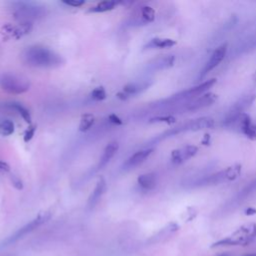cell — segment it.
I'll list each match as a JSON object with an SVG mask.
<instances>
[{
  "instance_id": "obj_19",
  "label": "cell",
  "mask_w": 256,
  "mask_h": 256,
  "mask_svg": "<svg viewBox=\"0 0 256 256\" xmlns=\"http://www.w3.org/2000/svg\"><path fill=\"white\" fill-rule=\"evenodd\" d=\"M137 183L144 190H153L157 185V177L154 172L144 173L138 176Z\"/></svg>"
},
{
  "instance_id": "obj_27",
  "label": "cell",
  "mask_w": 256,
  "mask_h": 256,
  "mask_svg": "<svg viewBox=\"0 0 256 256\" xmlns=\"http://www.w3.org/2000/svg\"><path fill=\"white\" fill-rule=\"evenodd\" d=\"M176 118L173 117L172 115H158V116H154L152 118L149 119L150 123H156V122H164L167 124H172L175 123Z\"/></svg>"
},
{
  "instance_id": "obj_17",
  "label": "cell",
  "mask_w": 256,
  "mask_h": 256,
  "mask_svg": "<svg viewBox=\"0 0 256 256\" xmlns=\"http://www.w3.org/2000/svg\"><path fill=\"white\" fill-rule=\"evenodd\" d=\"M118 149H119V144H118V142H116V141H111V142H109V143L106 145V147L104 148V150H103V153H102V155H101V158H100V160H99V163H98L97 168H98V169L104 168V167L110 162V160L115 156V154L117 153Z\"/></svg>"
},
{
  "instance_id": "obj_8",
  "label": "cell",
  "mask_w": 256,
  "mask_h": 256,
  "mask_svg": "<svg viewBox=\"0 0 256 256\" xmlns=\"http://www.w3.org/2000/svg\"><path fill=\"white\" fill-rule=\"evenodd\" d=\"M228 53V45L227 43H223L219 45L210 55L208 61L205 63L201 73H200V78L205 77L209 72H211L213 69H215L225 58V56Z\"/></svg>"
},
{
  "instance_id": "obj_9",
  "label": "cell",
  "mask_w": 256,
  "mask_h": 256,
  "mask_svg": "<svg viewBox=\"0 0 256 256\" xmlns=\"http://www.w3.org/2000/svg\"><path fill=\"white\" fill-rule=\"evenodd\" d=\"M217 98H218L217 94H215L213 92H207V93L189 101L187 103V105L185 106V110L195 112V111L207 108V107L213 105L215 103V101L217 100Z\"/></svg>"
},
{
  "instance_id": "obj_14",
  "label": "cell",
  "mask_w": 256,
  "mask_h": 256,
  "mask_svg": "<svg viewBox=\"0 0 256 256\" xmlns=\"http://www.w3.org/2000/svg\"><path fill=\"white\" fill-rule=\"evenodd\" d=\"M152 85V82L150 80H139V81H133V82H129L127 83L124 87H123V93L129 98L131 96H135L138 95L140 93H142L143 91L147 90L150 86Z\"/></svg>"
},
{
  "instance_id": "obj_33",
  "label": "cell",
  "mask_w": 256,
  "mask_h": 256,
  "mask_svg": "<svg viewBox=\"0 0 256 256\" xmlns=\"http://www.w3.org/2000/svg\"><path fill=\"white\" fill-rule=\"evenodd\" d=\"M10 171V166L7 162L0 160V172L1 173H7Z\"/></svg>"
},
{
  "instance_id": "obj_3",
  "label": "cell",
  "mask_w": 256,
  "mask_h": 256,
  "mask_svg": "<svg viewBox=\"0 0 256 256\" xmlns=\"http://www.w3.org/2000/svg\"><path fill=\"white\" fill-rule=\"evenodd\" d=\"M241 170H242V166L240 164H233L223 170L204 176L201 180L196 182V186L219 185L225 182L233 181L240 175Z\"/></svg>"
},
{
  "instance_id": "obj_29",
  "label": "cell",
  "mask_w": 256,
  "mask_h": 256,
  "mask_svg": "<svg viewBox=\"0 0 256 256\" xmlns=\"http://www.w3.org/2000/svg\"><path fill=\"white\" fill-rule=\"evenodd\" d=\"M36 128L37 126L36 125H30L24 132V135H23V140L25 143H28L33 137H34V134H35V131H36Z\"/></svg>"
},
{
  "instance_id": "obj_7",
  "label": "cell",
  "mask_w": 256,
  "mask_h": 256,
  "mask_svg": "<svg viewBox=\"0 0 256 256\" xmlns=\"http://www.w3.org/2000/svg\"><path fill=\"white\" fill-rule=\"evenodd\" d=\"M255 99H256V94L254 93H248V94L242 95L233 103V105L227 111L224 120H229L242 113H245V111L253 104Z\"/></svg>"
},
{
  "instance_id": "obj_18",
  "label": "cell",
  "mask_w": 256,
  "mask_h": 256,
  "mask_svg": "<svg viewBox=\"0 0 256 256\" xmlns=\"http://www.w3.org/2000/svg\"><path fill=\"white\" fill-rule=\"evenodd\" d=\"M176 45V41L171 39V38H160V37H155L152 38L149 42H147L143 49L148 50V49H164V48H170Z\"/></svg>"
},
{
  "instance_id": "obj_31",
  "label": "cell",
  "mask_w": 256,
  "mask_h": 256,
  "mask_svg": "<svg viewBox=\"0 0 256 256\" xmlns=\"http://www.w3.org/2000/svg\"><path fill=\"white\" fill-rule=\"evenodd\" d=\"M61 3L66 6L78 8V7H81L82 5H84L85 1L84 0H63Z\"/></svg>"
},
{
  "instance_id": "obj_6",
  "label": "cell",
  "mask_w": 256,
  "mask_h": 256,
  "mask_svg": "<svg viewBox=\"0 0 256 256\" xmlns=\"http://www.w3.org/2000/svg\"><path fill=\"white\" fill-rule=\"evenodd\" d=\"M33 29L31 22H19L17 25L7 23L2 26V35L5 39H21L28 35Z\"/></svg>"
},
{
  "instance_id": "obj_30",
  "label": "cell",
  "mask_w": 256,
  "mask_h": 256,
  "mask_svg": "<svg viewBox=\"0 0 256 256\" xmlns=\"http://www.w3.org/2000/svg\"><path fill=\"white\" fill-rule=\"evenodd\" d=\"M10 181H11V184L13 185V187H15L17 190H22L23 189V181L17 175L11 174L10 175Z\"/></svg>"
},
{
  "instance_id": "obj_13",
  "label": "cell",
  "mask_w": 256,
  "mask_h": 256,
  "mask_svg": "<svg viewBox=\"0 0 256 256\" xmlns=\"http://www.w3.org/2000/svg\"><path fill=\"white\" fill-rule=\"evenodd\" d=\"M175 62V56L172 54H166V55H160L152 60H150L147 65L146 69L148 71H161L168 69L174 65Z\"/></svg>"
},
{
  "instance_id": "obj_23",
  "label": "cell",
  "mask_w": 256,
  "mask_h": 256,
  "mask_svg": "<svg viewBox=\"0 0 256 256\" xmlns=\"http://www.w3.org/2000/svg\"><path fill=\"white\" fill-rule=\"evenodd\" d=\"M95 122V117L94 115L92 114H89V113H86V114H83L81 116V119H80V123H79V131L80 132H86L88 131L92 125L94 124Z\"/></svg>"
},
{
  "instance_id": "obj_16",
  "label": "cell",
  "mask_w": 256,
  "mask_h": 256,
  "mask_svg": "<svg viewBox=\"0 0 256 256\" xmlns=\"http://www.w3.org/2000/svg\"><path fill=\"white\" fill-rule=\"evenodd\" d=\"M255 47H256V33L249 34L244 39L239 40V42L235 44V47L233 48V54L238 56L240 54L249 52Z\"/></svg>"
},
{
  "instance_id": "obj_24",
  "label": "cell",
  "mask_w": 256,
  "mask_h": 256,
  "mask_svg": "<svg viewBox=\"0 0 256 256\" xmlns=\"http://www.w3.org/2000/svg\"><path fill=\"white\" fill-rule=\"evenodd\" d=\"M15 126L12 120L3 119L0 121V135L2 136H10L14 133Z\"/></svg>"
},
{
  "instance_id": "obj_37",
  "label": "cell",
  "mask_w": 256,
  "mask_h": 256,
  "mask_svg": "<svg viewBox=\"0 0 256 256\" xmlns=\"http://www.w3.org/2000/svg\"><path fill=\"white\" fill-rule=\"evenodd\" d=\"M255 28H256V22H255Z\"/></svg>"
},
{
  "instance_id": "obj_20",
  "label": "cell",
  "mask_w": 256,
  "mask_h": 256,
  "mask_svg": "<svg viewBox=\"0 0 256 256\" xmlns=\"http://www.w3.org/2000/svg\"><path fill=\"white\" fill-rule=\"evenodd\" d=\"M4 106L7 107L8 109H11V110L16 111V112L24 119L25 122L31 124V122H32L31 114H30L29 110H28L24 105H22L21 103L16 102V101H9V102L5 103Z\"/></svg>"
},
{
  "instance_id": "obj_21",
  "label": "cell",
  "mask_w": 256,
  "mask_h": 256,
  "mask_svg": "<svg viewBox=\"0 0 256 256\" xmlns=\"http://www.w3.org/2000/svg\"><path fill=\"white\" fill-rule=\"evenodd\" d=\"M118 2L113 1V0H106V1H102L99 2L97 5L91 7L89 9L90 13H103V12H107L110 10H113L116 6H117Z\"/></svg>"
},
{
  "instance_id": "obj_4",
  "label": "cell",
  "mask_w": 256,
  "mask_h": 256,
  "mask_svg": "<svg viewBox=\"0 0 256 256\" xmlns=\"http://www.w3.org/2000/svg\"><path fill=\"white\" fill-rule=\"evenodd\" d=\"M30 81L23 75L3 73L0 75V88L10 94H22L30 89Z\"/></svg>"
},
{
  "instance_id": "obj_28",
  "label": "cell",
  "mask_w": 256,
  "mask_h": 256,
  "mask_svg": "<svg viewBox=\"0 0 256 256\" xmlns=\"http://www.w3.org/2000/svg\"><path fill=\"white\" fill-rule=\"evenodd\" d=\"M242 134H244L247 138L251 140H256V124H253L251 122L245 127V129L242 131Z\"/></svg>"
},
{
  "instance_id": "obj_38",
  "label": "cell",
  "mask_w": 256,
  "mask_h": 256,
  "mask_svg": "<svg viewBox=\"0 0 256 256\" xmlns=\"http://www.w3.org/2000/svg\"><path fill=\"white\" fill-rule=\"evenodd\" d=\"M255 76H256V73H255Z\"/></svg>"
},
{
  "instance_id": "obj_32",
  "label": "cell",
  "mask_w": 256,
  "mask_h": 256,
  "mask_svg": "<svg viewBox=\"0 0 256 256\" xmlns=\"http://www.w3.org/2000/svg\"><path fill=\"white\" fill-rule=\"evenodd\" d=\"M108 120H109L111 123L115 124V125H122V124H123L122 119H121L120 117H118L116 114H110V115L108 116Z\"/></svg>"
},
{
  "instance_id": "obj_22",
  "label": "cell",
  "mask_w": 256,
  "mask_h": 256,
  "mask_svg": "<svg viewBox=\"0 0 256 256\" xmlns=\"http://www.w3.org/2000/svg\"><path fill=\"white\" fill-rule=\"evenodd\" d=\"M256 192V178L253 179L245 188H243L240 193L238 194L236 200L238 202H242L244 201L246 198H248L249 196H251L252 194H254Z\"/></svg>"
},
{
  "instance_id": "obj_25",
  "label": "cell",
  "mask_w": 256,
  "mask_h": 256,
  "mask_svg": "<svg viewBox=\"0 0 256 256\" xmlns=\"http://www.w3.org/2000/svg\"><path fill=\"white\" fill-rule=\"evenodd\" d=\"M155 19V10L150 6H143L141 8V20L146 23H151Z\"/></svg>"
},
{
  "instance_id": "obj_1",
  "label": "cell",
  "mask_w": 256,
  "mask_h": 256,
  "mask_svg": "<svg viewBox=\"0 0 256 256\" xmlns=\"http://www.w3.org/2000/svg\"><path fill=\"white\" fill-rule=\"evenodd\" d=\"M22 60L26 65L37 68H57L65 62L60 54L42 45L27 47L22 53Z\"/></svg>"
},
{
  "instance_id": "obj_26",
  "label": "cell",
  "mask_w": 256,
  "mask_h": 256,
  "mask_svg": "<svg viewBox=\"0 0 256 256\" xmlns=\"http://www.w3.org/2000/svg\"><path fill=\"white\" fill-rule=\"evenodd\" d=\"M90 97L94 100V101H102L104 99H106L107 95H106V91L104 89V87L102 86H98L96 88H94L91 93H90Z\"/></svg>"
},
{
  "instance_id": "obj_11",
  "label": "cell",
  "mask_w": 256,
  "mask_h": 256,
  "mask_svg": "<svg viewBox=\"0 0 256 256\" xmlns=\"http://www.w3.org/2000/svg\"><path fill=\"white\" fill-rule=\"evenodd\" d=\"M215 126V120L212 117L209 116H203L199 118H195L193 120H190L183 125H181L182 132L186 131H200V130H205V129H211Z\"/></svg>"
},
{
  "instance_id": "obj_15",
  "label": "cell",
  "mask_w": 256,
  "mask_h": 256,
  "mask_svg": "<svg viewBox=\"0 0 256 256\" xmlns=\"http://www.w3.org/2000/svg\"><path fill=\"white\" fill-rule=\"evenodd\" d=\"M105 190H106V181L103 177H99L96 182L94 190L92 191V193L88 198L87 206L89 209H93L98 204L101 197L105 193Z\"/></svg>"
},
{
  "instance_id": "obj_35",
  "label": "cell",
  "mask_w": 256,
  "mask_h": 256,
  "mask_svg": "<svg viewBox=\"0 0 256 256\" xmlns=\"http://www.w3.org/2000/svg\"><path fill=\"white\" fill-rule=\"evenodd\" d=\"M242 256H256V252L255 253H247V254H244Z\"/></svg>"
},
{
  "instance_id": "obj_2",
  "label": "cell",
  "mask_w": 256,
  "mask_h": 256,
  "mask_svg": "<svg viewBox=\"0 0 256 256\" xmlns=\"http://www.w3.org/2000/svg\"><path fill=\"white\" fill-rule=\"evenodd\" d=\"M11 12L19 22H31L45 15V7L34 2L18 1L12 3Z\"/></svg>"
},
{
  "instance_id": "obj_34",
  "label": "cell",
  "mask_w": 256,
  "mask_h": 256,
  "mask_svg": "<svg viewBox=\"0 0 256 256\" xmlns=\"http://www.w3.org/2000/svg\"><path fill=\"white\" fill-rule=\"evenodd\" d=\"M245 213H246L247 215L255 214V213H256V209H254V208H248V209L245 211Z\"/></svg>"
},
{
  "instance_id": "obj_5",
  "label": "cell",
  "mask_w": 256,
  "mask_h": 256,
  "mask_svg": "<svg viewBox=\"0 0 256 256\" xmlns=\"http://www.w3.org/2000/svg\"><path fill=\"white\" fill-rule=\"evenodd\" d=\"M50 216L51 215H50L49 212H42V213L38 214L36 218H34L30 222H28L25 225H23L16 232H14L12 235H10L8 238H6L5 241H3L1 246H8V245H11V244L17 242L18 240H20L21 238H23L24 236H26L27 234L31 233L36 228H38L39 226H41L42 224L47 222L49 220Z\"/></svg>"
},
{
  "instance_id": "obj_12",
  "label": "cell",
  "mask_w": 256,
  "mask_h": 256,
  "mask_svg": "<svg viewBox=\"0 0 256 256\" xmlns=\"http://www.w3.org/2000/svg\"><path fill=\"white\" fill-rule=\"evenodd\" d=\"M152 152H153V148L151 147H147L135 152L123 163L122 169L125 171H128L136 168L137 166L141 165L151 155Z\"/></svg>"
},
{
  "instance_id": "obj_36",
  "label": "cell",
  "mask_w": 256,
  "mask_h": 256,
  "mask_svg": "<svg viewBox=\"0 0 256 256\" xmlns=\"http://www.w3.org/2000/svg\"><path fill=\"white\" fill-rule=\"evenodd\" d=\"M219 256H229L228 254H221V255H219Z\"/></svg>"
},
{
  "instance_id": "obj_10",
  "label": "cell",
  "mask_w": 256,
  "mask_h": 256,
  "mask_svg": "<svg viewBox=\"0 0 256 256\" xmlns=\"http://www.w3.org/2000/svg\"><path fill=\"white\" fill-rule=\"evenodd\" d=\"M198 152V147L192 144H187L171 152V161L174 164H182L192 157H194Z\"/></svg>"
}]
</instances>
